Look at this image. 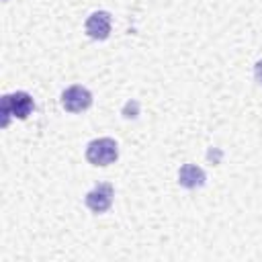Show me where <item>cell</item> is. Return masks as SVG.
<instances>
[{"instance_id": "6da1fadb", "label": "cell", "mask_w": 262, "mask_h": 262, "mask_svg": "<svg viewBox=\"0 0 262 262\" xmlns=\"http://www.w3.org/2000/svg\"><path fill=\"white\" fill-rule=\"evenodd\" d=\"M35 108V102L29 92H14V94H4L2 96V125L6 127L10 117L16 119H27Z\"/></svg>"}, {"instance_id": "7a4b0ae2", "label": "cell", "mask_w": 262, "mask_h": 262, "mask_svg": "<svg viewBox=\"0 0 262 262\" xmlns=\"http://www.w3.org/2000/svg\"><path fill=\"white\" fill-rule=\"evenodd\" d=\"M119 158V145L111 137L92 139L86 147V160L92 166H108Z\"/></svg>"}, {"instance_id": "3957f363", "label": "cell", "mask_w": 262, "mask_h": 262, "mask_svg": "<svg viewBox=\"0 0 262 262\" xmlns=\"http://www.w3.org/2000/svg\"><path fill=\"white\" fill-rule=\"evenodd\" d=\"M92 104V92L84 86H70L61 94V106L68 113H82Z\"/></svg>"}, {"instance_id": "277c9868", "label": "cell", "mask_w": 262, "mask_h": 262, "mask_svg": "<svg viewBox=\"0 0 262 262\" xmlns=\"http://www.w3.org/2000/svg\"><path fill=\"white\" fill-rule=\"evenodd\" d=\"M113 194H115L113 184H111V182H100V184H96L90 192H86L84 203H86V207H88L92 213H104V211L113 205Z\"/></svg>"}, {"instance_id": "5b68a950", "label": "cell", "mask_w": 262, "mask_h": 262, "mask_svg": "<svg viewBox=\"0 0 262 262\" xmlns=\"http://www.w3.org/2000/svg\"><path fill=\"white\" fill-rule=\"evenodd\" d=\"M111 14L106 10H96L92 12L88 18H86V35L90 39H96V41H104L108 35H111Z\"/></svg>"}, {"instance_id": "8992f818", "label": "cell", "mask_w": 262, "mask_h": 262, "mask_svg": "<svg viewBox=\"0 0 262 262\" xmlns=\"http://www.w3.org/2000/svg\"><path fill=\"white\" fill-rule=\"evenodd\" d=\"M205 180H207L205 170L194 166V164H184L178 172V182L184 188H199V186L205 184Z\"/></svg>"}, {"instance_id": "52a82bcc", "label": "cell", "mask_w": 262, "mask_h": 262, "mask_svg": "<svg viewBox=\"0 0 262 262\" xmlns=\"http://www.w3.org/2000/svg\"><path fill=\"white\" fill-rule=\"evenodd\" d=\"M254 78L258 84H262V59L256 61V66H254Z\"/></svg>"}]
</instances>
